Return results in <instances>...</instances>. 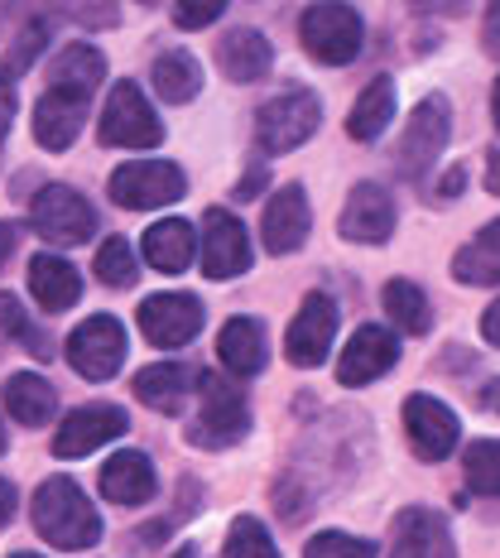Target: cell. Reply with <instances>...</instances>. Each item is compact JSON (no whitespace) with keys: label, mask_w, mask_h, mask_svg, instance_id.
<instances>
[{"label":"cell","mask_w":500,"mask_h":558,"mask_svg":"<svg viewBox=\"0 0 500 558\" xmlns=\"http://www.w3.org/2000/svg\"><path fill=\"white\" fill-rule=\"evenodd\" d=\"M34 49H44V25L34 20V25H25V34L15 39V49H10V58L0 63V83H10L15 73H25V63L34 58Z\"/></svg>","instance_id":"cell-36"},{"label":"cell","mask_w":500,"mask_h":558,"mask_svg":"<svg viewBox=\"0 0 500 558\" xmlns=\"http://www.w3.org/2000/svg\"><path fill=\"white\" fill-rule=\"evenodd\" d=\"M222 20V0H183L173 5V25L179 29H207Z\"/></svg>","instance_id":"cell-37"},{"label":"cell","mask_w":500,"mask_h":558,"mask_svg":"<svg viewBox=\"0 0 500 558\" xmlns=\"http://www.w3.org/2000/svg\"><path fill=\"white\" fill-rule=\"evenodd\" d=\"M155 468H149L145 452H115L101 468V496L115 506H145L155 496Z\"/></svg>","instance_id":"cell-23"},{"label":"cell","mask_w":500,"mask_h":558,"mask_svg":"<svg viewBox=\"0 0 500 558\" xmlns=\"http://www.w3.org/2000/svg\"><path fill=\"white\" fill-rule=\"evenodd\" d=\"M97 135L101 145H115V149H155L164 140V125H159L155 107H149L135 83H115L107 107H101Z\"/></svg>","instance_id":"cell-3"},{"label":"cell","mask_w":500,"mask_h":558,"mask_svg":"<svg viewBox=\"0 0 500 558\" xmlns=\"http://www.w3.org/2000/svg\"><path fill=\"white\" fill-rule=\"evenodd\" d=\"M15 241H20V231L10 227V222H0V265H5L10 255H15Z\"/></svg>","instance_id":"cell-42"},{"label":"cell","mask_w":500,"mask_h":558,"mask_svg":"<svg viewBox=\"0 0 500 558\" xmlns=\"http://www.w3.org/2000/svg\"><path fill=\"white\" fill-rule=\"evenodd\" d=\"M322 121V107L313 92H284V97L265 101L260 111H255V145L265 149V155H284V149H298L304 140L318 131Z\"/></svg>","instance_id":"cell-5"},{"label":"cell","mask_w":500,"mask_h":558,"mask_svg":"<svg viewBox=\"0 0 500 558\" xmlns=\"http://www.w3.org/2000/svg\"><path fill=\"white\" fill-rule=\"evenodd\" d=\"M217 356L231 376H255L265 366V332L255 318H231L217 337Z\"/></svg>","instance_id":"cell-26"},{"label":"cell","mask_w":500,"mask_h":558,"mask_svg":"<svg viewBox=\"0 0 500 558\" xmlns=\"http://www.w3.org/2000/svg\"><path fill=\"white\" fill-rule=\"evenodd\" d=\"M452 275L462 284H500V222H486L467 246L452 255Z\"/></svg>","instance_id":"cell-28"},{"label":"cell","mask_w":500,"mask_h":558,"mask_svg":"<svg viewBox=\"0 0 500 558\" xmlns=\"http://www.w3.org/2000/svg\"><path fill=\"white\" fill-rule=\"evenodd\" d=\"M5 410L15 414L20 424L39 428L58 414V390L44 376H34V371H20V376L5 380Z\"/></svg>","instance_id":"cell-27"},{"label":"cell","mask_w":500,"mask_h":558,"mask_svg":"<svg viewBox=\"0 0 500 558\" xmlns=\"http://www.w3.org/2000/svg\"><path fill=\"white\" fill-rule=\"evenodd\" d=\"M462 468H467V486L476 496H500V444L496 438L472 444L467 458H462Z\"/></svg>","instance_id":"cell-33"},{"label":"cell","mask_w":500,"mask_h":558,"mask_svg":"<svg viewBox=\"0 0 500 558\" xmlns=\"http://www.w3.org/2000/svg\"><path fill=\"white\" fill-rule=\"evenodd\" d=\"M155 92L173 107H183V101H193L197 92H203V68H197L193 53L173 49V53H159L155 58Z\"/></svg>","instance_id":"cell-30"},{"label":"cell","mask_w":500,"mask_h":558,"mask_svg":"<svg viewBox=\"0 0 500 558\" xmlns=\"http://www.w3.org/2000/svg\"><path fill=\"white\" fill-rule=\"evenodd\" d=\"M101 83H107V58L92 49V44H68L49 63V92H58V97L87 101Z\"/></svg>","instance_id":"cell-19"},{"label":"cell","mask_w":500,"mask_h":558,"mask_svg":"<svg viewBox=\"0 0 500 558\" xmlns=\"http://www.w3.org/2000/svg\"><path fill=\"white\" fill-rule=\"evenodd\" d=\"M481 337H486V342H491V347H500V299H496V304L481 313Z\"/></svg>","instance_id":"cell-40"},{"label":"cell","mask_w":500,"mask_h":558,"mask_svg":"<svg viewBox=\"0 0 500 558\" xmlns=\"http://www.w3.org/2000/svg\"><path fill=\"white\" fill-rule=\"evenodd\" d=\"M481 404H486L491 414H500V380H491V386L481 390Z\"/></svg>","instance_id":"cell-44"},{"label":"cell","mask_w":500,"mask_h":558,"mask_svg":"<svg viewBox=\"0 0 500 558\" xmlns=\"http://www.w3.org/2000/svg\"><path fill=\"white\" fill-rule=\"evenodd\" d=\"M97 275H101V284H111V289H131L135 284V251L125 246L121 236H111L107 246L97 251Z\"/></svg>","instance_id":"cell-34"},{"label":"cell","mask_w":500,"mask_h":558,"mask_svg":"<svg viewBox=\"0 0 500 558\" xmlns=\"http://www.w3.org/2000/svg\"><path fill=\"white\" fill-rule=\"evenodd\" d=\"M481 39H486V53H496V58H500V5H491V10H486Z\"/></svg>","instance_id":"cell-38"},{"label":"cell","mask_w":500,"mask_h":558,"mask_svg":"<svg viewBox=\"0 0 500 558\" xmlns=\"http://www.w3.org/2000/svg\"><path fill=\"white\" fill-rule=\"evenodd\" d=\"M222 558H279V549L270 544V530H265L260 520L241 515V520H231V530H227Z\"/></svg>","instance_id":"cell-32"},{"label":"cell","mask_w":500,"mask_h":558,"mask_svg":"<svg viewBox=\"0 0 500 558\" xmlns=\"http://www.w3.org/2000/svg\"><path fill=\"white\" fill-rule=\"evenodd\" d=\"M34 530H39V539L53 544V549L83 554L101 539V515L73 476H49V482L39 486V496H34Z\"/></svg>","instance_id":"cell-1"},{"label":"cell","mask_w":500,"mask_h":558,"mask_svg":"<svg viewBox=\"0 0 500 558\" xmlns=\"http://www.w3.org/2000/svg\"><path fill=\"white\" fill-rule=\"evenodd\" d=\"M386 313H390V323L400 332H410V337H424L428 328H434V313H428V299H424V289L410 284V279H390L386 284Z\"/></svg>","instance_id":"cell-31"},{"label":"cell","mask_w":500,"mask_h":558,"mask_svg":"<svg viewBox=\"0 0 500 558\" xmlns=\"http://www.w3.org/2000/svg\"><path fill=\"white\" fill-rule=\"evenodd\" d=\"M203 270L207 279H236L251 270V236L231 213L212 207L203 217Z\"/></svg>","instance_id":"cell-12"},{"label":"cell","mask_w":500,"mask_h":558,"mask_svg":"<svg viewBox=\"0 0 500 558\" xmlns=\"http://www.w3.org/2000/svg\"><path fill=\"white\" fill-rule=\"evenodd\" d=\"M298 39L304 49L328 68H342L362 53V39H366V25L352 5H308L304 20H298Z\"/></svg>","instance_id":"cell-4"},{"label":"cell","mask_w":500,"mask_h":558,"mask_svg":"<svg viewBox=\"0 0 500 558\" xmlns=\"http://www.w3.org/2000/svg\"><path fill=\"white\" fill-rule=\"evenodd\" d=\"M448 131H452V111L443 97H424L410 116V125H404V140H400V173L410 183H418L428 169H434V159L443 155L448 145Z\"/></svg>","instance_id":"cell-8"},{"label":"cell","mask_w":500,"mask_h":558,"mask_svg":"<svg viewBox=\"0 0 500 558\" xmlns=\"http://www.w3.org/2000/svg\"><path fill=\"white\" fill-rule=\"evenodd\" d=\"M29 294L39 299L44 313H63L83 299V279L63 255H34L29 260Z\"/></svg>","instance_id":"cell-22"},{"label":"cell","mask_w":500,"mask_h":558,"mask_svg":"<svg viewBox=\"0 0 500 558\" xmlns=\"http://www.w3.org/2000/svg\"><path fill=\"white\" fill-rule=\"evenodd\" d=\"M308 222H313V213H308V197L298 183H289V189H279L270 203H265V217H260V236H265V251L270 255H289V251H298L304 246V236H308Z\"/></svg>","instance_id":"cell-17"},{"label":"cell","mask_w":500,"mask_h":558,"mask_svg":"<svg viewBox=\"0 0 500 558\" xmlns=\"http://www.w3.org/2000/svg\"><path fill=\"white\" fill-rule=\"evenodd\" d=\"M275 63V49L260 29H231L222 44H217V68L231 77V83H260Z\"/></svg>","instance_id":"cell-21"},{"label":"cell","mask_w":500,"mask_h":558,"mask_svg":"<svg viewBox=\"0 0 500 558\" xmlns=\"http://www.w3.org/2000/svg\"><path fill=\"white\" fill-rule=\"evenodd\" d=\"M29 222L49 246H83L92 236V227H97V213L87 207L83 193L63 189V183H49V189L34 193Z\"/></svg>","instance_id":"cell-6"},{"label":"cell","mask_w":500,"mask_h":558,"mask_svg":"<svg viewBox=\"0 0 500 558\" xmlns=\"http://www.w3.org/2000/svg\"><path fill=\"white\" fill-rule=\"evenodd\" d=\"M111 197L131 213H149V207H169L183 197V169L169 159H131L111 173Z\"/></svg>","instance_id":"cell-7"},{"label":"cell","mask_w":500,"mask_h":558,"mask_svg":"<svg viewBox=\"0 0 500 558\" xmlns=\"http://www.w3.org/2000/svg\"><path fill=\"white\" fill-rule=\"evenodd\" d=\"M0 452H5V428H0Z\"/></svg>","instance_id":"cell-47"},{"label":"cell","mask_w":500,"mask_h":558,"mask_svg":"<svg viewBox=\"0 0 500 558\" xmlns=\"http://www.w3.org/2000/svg\"><path fill=\"white\" fill-rule=\"evenodd\" d=\"M125 428H131V418H125L121 404H83V410L68 414L63 428L53 434V452L58 458H87L92 448L121 438Z\"/></svg>","instance_id":"cell-11"},{"label":"cell","mask_w":500,"mask_h":558,"mask_svg":"<svg viewBox=\"0 0 500 558\" xmlns=\"http://www.w3.org/2000/svg\"><path fill=\"white\" fill-rule=\"evenodd\" d=\"M462 189H467V169H448V179L438 183V203H452Z\"/></svg>","instance_id":"cell-39"},{"label":"cell","mask_w":500,"mask_h":558,"mask_svg":"<svg viewBox=\"0 0 500 558\" xmlns=\"http://www.w3.org/2000/svg\"><path fill=\"white\" fill-rule=\"evenodd\" d=\"M337 227H342V236L356 241V246H380L394 231V197L380 189V183H356V189L346 193V207H342V217H337Z\"/></svg>","instance_id":"cell-15"},{"label":"cell","mask_w":500,"mask_h":558,"mask_svg":"<svg viewBox=\"0 0 500 558\" xmlns=\"http://www.w3.org/2000/svg\"><path fill=\"white\" fill-rule=\"evenodd\" d=\"M15 558H39V554H15Z\"/></svg>","instance_id":"cell-48"},{"label":"cell","mask_w":500,"mask_h":558,"mask_svg":"<svg viewBox=\"0 0 500 558\" xmlns=\"http://www.w3.org/2000/svg\"><path fill=\"white\" fill-rule=\"evenodd\" d=\"M139 332L155 347H188L203 332V304L193 294H155L139 304Z\"/></svg>","instance_id":"cell-13"},{"label":"cell","mask_w":500,"mask_h":558,"mask_svg":"<svg viewBox=\"0 0 500 558\" xmlns=\"http://www.w3.org/2000/svg\"><path fill=\"white\" fill-rule=\"evenodd\" d=\"M390 558H458L452 549V530L438 510H404L394 520V544H390Z\"/></svg>","instance_id":"cell-18"},{"label":"cell","mask_w":500,"mask_h":558,"mask_svg":"<svg viewBox=\"0 0 500 558\" xmlns=\"http://www.w3.org/2000/svg\"><path fill=\"white\" fill-rule=\"evenodd\" d=\"M486 189H491V193L500 197V149L491 155V165H486Z\"/></svg>","instance_id":"cell-43"},{"label":"cell","mask_w":500,"mask_h":558,"mask_svg":"<svg viewBox=\"0 0 500 558\" xmlns=\"http://www.w3.org/2000/svg\"><path fill=\"white\" fill-rule=\"evenodd\" d=\"M404 434H410L418 458L443 462L458 448V414L443 400H434V395H410L404 400Z\"/></svg>","instance_id":"cell-14"},{"label":"cell","mask_w":500,"mask_h":558,"mask_svg":"<svg viewBox=\"0 0 500 558\" xmlns=\"http://www.w3.org/2000/svg\"><path fill=\"white\" fill-rule=\"evenodd\" d=\"M390 121H394V83L390 77H376V83L356 97L352 116H346V131H352V140H380Z\"/></svg>","instance_id":"cell-29"},{"label":"cell","mask_w":500,"mask_h":558,"mask_svg":"<svg viewBox=\"0 0 500 558\" xmlns=\"http://www.w3.org/2000/svg\"><path fill=\"white\" fill-rule=\"evenodd\" d=\"M251 428L246 395L236 386H227L222 376H203L197 380V418L188 428V444L197 448H231L241 444Z\"/></svg>","instance_id":"cell-2"},{"label":"cell","mask_w":500,"mask_h":558,"mask_svg":"<svg viewBox=\"0 0 500 558\" xmlns=\"http://www.w3.org/2000/svg\"><path fill=\"white\" fill-rule=\"evenodd\" d=\"M491 116H496V131H500V77H496V87H491Z\"/></svg>","instance_id":"cell-45"},{"label":"cell","mask_w":500,"mask_h":558,"mask_svg":"<svg viewBox=\"0 0 500 558\" xmlns=\"http://www.w3.org/2000/svg\"><path fill=\"white\" fill-rule=\"evenodd\" d=\"M145 260L155 265V270H164V275H179V270H188L193 265V251H197V241H193V227L188 222H179V217H164V222H155L145 231Z\"/></svg>","instance_id":"cell-25"},{"label":"cell","mask_w":500,"mask_h":558,"mask_svg":"<svg viewBox=\"0 0 500 558\" xmlns=\"http://www.w3.org/2000/svg\"><path fill=\"white\" fill-rule=\"evenodd\" d=\"M10 520H15V486L0 482V530H5Z\"/></svg>","instance_id":"cell-41"},{"label":"cell","mask_w":500,"mask_h":558,"mask_svg":"<svg viewBox=\"0 0 500 558\" xmlns=\"http://www.w3.org/2000/svg\"><path fill=\"white\" fill-rule=\"evenodd\" d=\"M332 337H337V304L328 294H308L298 304V318L289 323V337H284V352L294 366H322L332 352Z\"/></svg>","instance_id":"cell-10"},{"label":"cell","mask_w":500,"mask_h":558,"mask_svg":"<svg viewBox=\"0 0 500 558\" xmlns=\"http://www.w3.org/2000/svg\"><path fill=\"white\" fill-rule=\"evenodd\" d=\"M68 362H73L77 376L87 380H107L121 371L125 362V328L111 318V313H97L83 328L68 337Z\"/></svg>","instance_id":"cell-9"},{"label":"cell","mask_w":500,"mask_h":558,"mask_svg":"<svg viewBox=\"0 0 500 558\" xmlns=\"http://www.w3.org/2000/svg\"><path fill=\"white\" fill-rule=\"evenodd\" d=\"M394 362H400V342H394V332L370 323V328L352 332L342 362H337V380H342V386H370V380L386 376Z\"/></svg>","instance_id":"cell-16"},{"label":"cell","mask_w":500,"mask_h":558,"mask_svg":"<svg viewBox=\"0 0 500 558\" xmlns=\"http://www.w3.org/2000/svg\"><path fill=\"white\" fill-rule=\"evenodd\" d=\"M83 116H87V101L44 92L39 107H34V140L44 149H68L77 140V131H83Z\"/></svg>","instance_id":"cell-24"},{"label":"cell","mask_w":500,"mask_h":558,"mask_svg":"<svg viewBox=\"0 0 500 558\" xmlns=\"http://www.w3.org/2000/svg\"><path fill=\"white\" fill-rule=\"evenodd\" d=\"M197 380L203 376H197L193 366H183V362H155V366H145L135 376V400L149 404V410H159V414H179L183 404H188Z\"/></svg>","instance_id":"cell-20"},{"label":"cell","mask_w":500,"mask_h":558,"mask_svg":"<svg viewBox=\"0 0 500 558\" xmlns=\"http://www.w3.org/2000/svg\"><path fill=\"white\" fill-rule=\"evenodd\" d=\"M304 558H376V544L352 539V534H337V530H322V534L308 539Z\"/></svg>","instance_id":"cell-35"},{"label":"cell","mask_w":500,"mask_h":558,"mask_svg":"<svg viewBox=\"0 0 500 558\" xmlns=\"http://www.w3.org/2000/svg\"><path fill=\"white\" fill-rule=\"evenodd\" d=\"M179 558H197V554H193V544H183V549H179Z\"/></svg>","instance_id":"cell-46"}]
</instances>
